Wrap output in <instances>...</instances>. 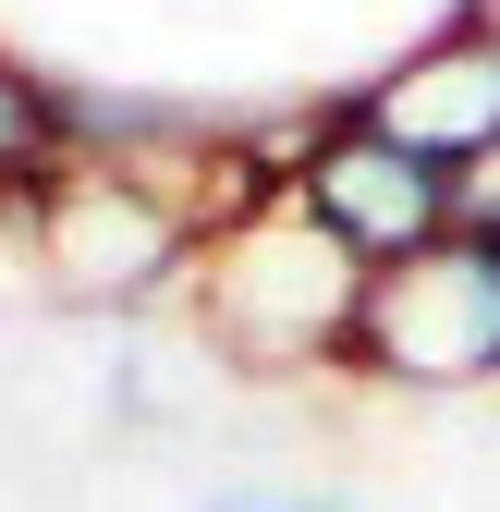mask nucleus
<instances>
[{
    "instance_id": "1",
    "label": "nucleus",
    "mask_w": 500,
    "mask_h": 512,
    "mask_svg": "<svg viewBox=\"0 0 500 512\" xmlns=\"http://www.w3.org/2000/svg\"><path fill=\"white\" fill-rule=\"evenodd\" d=\"M183 293H196L208 342H220L232 366H257V378H342V366H354L366 256H342L318 220H305L293 183H269V196H244L232 220H208Z\"/></svg>"
},
{
    "instance_id": "2",
    "label": "nucleus",
    "mask_w": 500,
    "mask_h": 512,
    "mask_svg": "<svg viewBox=\"0 0 500 512\" xmlns=\"http://www.w3.org/2000/svg\"><path fill=\"white\" fill-rule=\"evenodd\" d=\"M366 391H500V244L488 232H440L391 256V269H366V305H354V366Z\"/></svg>"
},
{
    "instance_id": "3",
    "label": "nucleus",
    "mask_w": 500,
    "mask_h": 512,
    "mask_svg": "<svg viewBox=\"0 0 500 512\" xmlns=\"http://www.w3.org/2000/svg\"><path fill=\"white\" fill-rule=\"evenodd\" d=\"M293 208L318 220L342 256H366V269H391V256L440 244L452 232V171L391 147L379 122H354V98L305 110V147H293Z\"/></svg>"
},
{
    "instance_id": "4",
    "label": "nucleus",
    "mask_w": 500,
    "mask_h": 512,
    "mask_svg": "<svg viewBox=\"0 0 500 512\" xmlns=\"http://www.w3.org/2000/svg\"><path fill=\"white\" fill-rule=\"evenodd\" d=\"M354 122H379L391 147L440 159L452 183L476 159H500V0H464V13H440L415 49H391L379 74L354 86Z\"/></svg>"
},
{
    "instance_id": "5",
    "label": "nucleus",
    "mask_w": 500,
    "mask_h": 512,
    "mask_svg": "<svg viewBox=\"0 0 500 512\" xmlns=\"http://www.w3.org/2000/svg\"><path fill=\"white\" fill-rule=\"evenodd\" d=\"M0 159H13V171L61 159V86L37 74V61H13V49H0Z\"/></svg>"
},
{
    "instance_id": "6",
    "label": "nucleus",
    "mask_w": 500,
    "mask_h": 512,
    "mask_svg": "<svg viewBox=\"0 0 500 512\" xmlns=\"http://www.w3.org/2000/svg\"><path fill=\"white\" fill-rule=\"evenodd\" d=\"M452 220H464V232H488V244H500V159H476V171H464V183H452Z\"/></svg>"
},
{
    "instance_id": "7",
    "label": "nucleus",
    "mask_w": 500,
    "mask_h": 512,
    "mask_svg": "<svg viewBox=\"0 0 500 512\" xmlns=\"http://www.w3.org/2000/svg\"><path fill=\"white\" fill-rule=\"evenodd\" d=\"M25 183H37V171H13V159H0V232H13V208H25Z\"/></svg>"
},
{
    "instance_id": "8",
    "label": "nucleus",
    "mask_w": 500,
    "mask_h": 512,
    "mask_svg": "<svg viewBox=\"0 0 500 512\" xmlns=\"http://www.w3.org/2000/svg\"><path fill=\"white\" fill-rule=\"evenodd\" d=\"M244 512H305V500H244Z\"/></svg>"
}]
</instances>
